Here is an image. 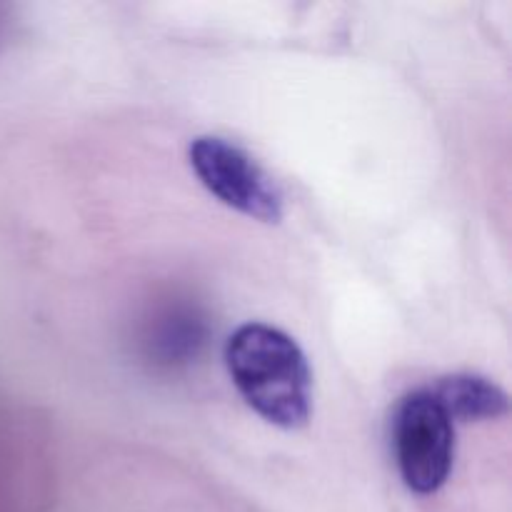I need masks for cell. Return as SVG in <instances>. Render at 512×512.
Returning <instances> with one entry per match:
<instances>
[{
  "label": "cell",
  "mask_w": 512,
  "mask_h": 512,
  "mask_svg": "<svg viewBox=\"0 0 512 512\" xmlns=\"http://www.w3.org/2000/svg\"><path fill=\"white\" fill-rule=\"evenodd\" d=\"M455 423L433 390L405 395L395 415V460L405 485L418 495L438 493L450 478Z\"/></svg>",
  "instance_id": "7a4b0ae2"
},
{
  "label": "cell",
  "mask_w": 512,
  "mask_h": 512,
  "mask_svg": "<svg viewBox=\"0 0 512 512\" xmlns=\"http://www.w3.org/2000/svg\"><path fill=\"white\" fill-rule=\"evenodd\" d=\"M433 390L445 413L455 420H493L508 413V395L478 375H450Z\"/></svg>",
  "instance_id": "277c9868"
},
{
  "label": "cell",
  "mask_w": 512,
  "mask_h": 512,
  "mask_svg": "<svg viewBox=\"0 0 512 512\" xmlns=\"http://www.w3.org/2000/svg\"><path fill=\"white\" fill-rule=\"evenodd\" d=\"M225 365L245 403L278 428H303L310 418L313 380L300 345L283 330L245 323L225 345Z\"/></svg>",
  "instance_id": "6da1fadb"
},
{
  "label": "cell",
  "mask_w": 512,
  "mask_h": 512,
  "mask_svg": "<svg viewBox=\"0 0 512 512\" xmlns=\"http://www.w3.org/2000/svg\"><path fill=\"white\" fill-rule=\"evenodd\" d=\"M190 165L220 203L248 218L280 223L283 193L243 148L225 138L200 135L190 145Z\"/></svg>",
  "instance_id": "3957f363"
}]
</instances>
